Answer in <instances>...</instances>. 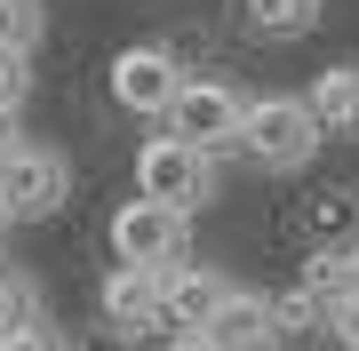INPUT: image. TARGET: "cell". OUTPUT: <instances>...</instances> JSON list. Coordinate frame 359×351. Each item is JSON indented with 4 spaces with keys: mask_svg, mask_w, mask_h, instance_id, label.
<instances>
[{
    "mask_svg": "<svg viewBox=\"0 0 359 351\" xmlns=\"http://www.w3.org/2000/svg\"><path fill=\"white\" fill-rule=\"evenodd\" d=\"M0 192H8L16 223L56 216L65 192H72V168H65V152H48V144H8V160H0Z\"/></svg>",
    "mask_w": 359,
    "mask_h": 351,
    "instance_id": "cell-5",
    "label": "cell"
},
{
    "mask_svg": "<svg viewBox=\"0 0 359 351\" xmlns=\"http://www.w3.org/2000/svg\"><path fill=\"white\" fill-rule=\"evenodd\" d=\"M344 296H359V247H344Z\"/></svg>",
    "mask_w": 359,
    "mask_h": 351,
    "instance_id": "cell-18",
    "label": "cell"
},
{
    "mask_svg": "<svg viewBox=\"0 0 359 351\" xmlns=\"http://www.w3.org/2000/svg\"><path fill=\"white\" fill-rule=\"evenodd\" d=\"M160 296H168V272H144V263H112V280H104V319L120 327V336H144V327L160 319Z\"/></svg>",
    "mask_w": 359,
    "mask_h": 351,
    "instance_id": "cell-8",
    "label": "cell"
},
{
    "mask_svg": "<svg viewBox=\"0 0 359 351\" xmlns=\"http://www.w3.org/2000/svg\"><path fill=\"white\" fill-rule=\"evenodd\" d=\"M168 351H216V343H208V336H176V343H168Z\"/></svg>",
    "mask_w": 359,
    "mask_h": 351,
    "instance_id": "cell-20",
    "label": "cell"
},
{
    "mask_svg": "<svg viewBox=\"0 0 359 351\" xmlns=\"http://www.w3.org/2000/svg\"><path fill=\"white\" fill-rule=\"evenodd\" d=\"M25 56H16V48H0V112H16V104H25Z\"/></svg>",
    "mask_w": 359,
    "mask_h": 351,
    "instance_id": "cell-15",
    "label": "cell"
},
{
    "mask_svg": "<svg viewBox=\"0 0 359 351\" xmlns=\"http://www.w3.org/2000/svg\"><path fill=\"white\" fill-rule=\"evenodd\" d=\"M8 223H16V208H8V192H0V232H8Z\"/></svg>",
    "mask_w": 359,
    "mask_h": 351,
    "instance_id": "cell-21",
    "label": "cell"
},
{
    "mask_svg": "<svg viewBox=\"0 0 359 351\" xmlns=\"http://www.w3.org/2000/svg\"><path fill=\"white\" fill-rule=\"evenodd\" d=\"M240 152L256 168H304L320 152V120H311L304 96H248V120H240Z\"/></svg>",
    "mask_w": 359,
    "mask_h": 351,
    "instance_id": "cell-1",
    "label": "cell"
},
{
    "mask_svg": "<svg viewBox=\"0 0 359 351\" xmlns=\"http://www.w3.org/2000/svg\"><path fill=\"white\" fill-rule=\"evenodd\" d=\"M248 16H256V32L295 40V32H311V25H320V0H248Z\"/></svg>",
    "mask_w": 359,
    "mask_h": 351,
    "instance_id": "cell-11",
    "label": "cell"
},
{
    "mask_svg": "<svg viewBox=\"0 0 359 351\" xmlns=\"http://www.w3.org/2000/svg\"><path fill=\"white\" fill-rule=\"evenodd\" d=\"M327 336H335V351H359V296L327 303Z\"/></svg>",
    "mask_w": 359,
    "mask_h": 351,
    "instance_id": "cell-14",
    "label": "cell"
},
{
    "mask_svg": "<svg viewBox=\"0 0 359 351\" xmlns=\"http://www.w3.org/2000/svg\"><path fill=\"white\" fill-rule=\"evenodd\" d=\"M216 351H271L280 343V319H271V296H248V287H231L224 296V312L200 327Z\"/></svg>",
    "mask_w": 359,
    "mask_h": 351,
    "instance_id": "cell-9",
    "label": "cell"
},
{
    "mask_svg": "<svg viewBox=\"0 0 359 351\" xmlns=\"http://www.w3.org/2000/svg\"><path fill=\"white\" fill-rule=\"evenodd\" d=\"M304 104L320 120V136H359V64H327L304 88Z\"/></svg>",
    "mask_w": 359,
    "mask_h": 351,
    "instance_id": "cell-10",
    "label": "cell"
},
{
    "mask_svg": "<svg viewBox=\"0 0 359 351\" xmlns=\"http://www.w3.org/2000/svg\"><path fill=\"white\" fill-rule=\"evenodd\" d=\"M224 296H231L224 272H208V263H176V272H168V296H160V327L200 336V327L224 312Z\"/></svg>",
    "mask_w": 359,
    "mask_h": 351,
    "instance_id": "cell-7",
    "label": "cell"
},
{
    "mask_svg": "<svg viewBox=\"0 0 359 351\" xmlns=\"http://www.w3.org/2000/svg\"><path fill=\"white\" fill-rule=\"evenodd\" d=\"M32 40H40V8L32 0H0V48L32 56Z\"/></svg>",
    "mask_w": 359,
    "mask_h": 351,
    "instance_id": "cell-12",
    "label": "cell"
},
{
    "mask_svg": "<svg viewBox=\"0 0 359 351\" xmlns=\"http://www.w3.org/2000/svg\"><path fill=\"white\" fill-rule=\"evenodd\" d=\"M184 247H192V216L160 208V200H144V192L112 216V256H120V263H144V272H176V263H184Z\"/></svg>",
    "mask_w": 359,
    "mask_h": 351,
    "instance_id": "cell-4",
    "label": "cell"
},
{
    "mask_svg": "<svg viewBox=\"0 0 359 351\" xmlns=\"http://www.w3.org/2000/svg\"><path fill=\"white\" fill-rule=\"evenodd\" d=\"M136 192L144 200H160V208H176V216H192L208 192H216V160L192 152L184 136H152L136 152Z\"/></svg>",
    "mask_w": 359,
    "mask_h": 351,
    "instance_id": "cell-3",
    "label": "cell"
},
{
    "mask_svg": "<svg viewBox=\"0 0 359 351\" xmlns=\"http://www.w3.org/2000/svg\"><path fill=\"white\" fill-rule=\"evenodd\" d=\"M0 351H65V343H56L40 319H25V327H0Z\"/></svg>",
    "mask_w": 359,
    "mask_h": 351,
    "instance_id": "cell-16",
    "label": "cell"
},
{
    "mask_svg": "<svg viewBox=\"0 0 359 351\" xmlns=\"http://www.w3.org/2000/svg\"><path fill=\"white\" fill-rule=\"evenodd\" d=\"M8 144H16V112H0V160H8Z\"/></svg>",
    "mask_w": 359,
    "mask_h": 351,
    "instance_id": "cell-19",
    "label": "cell"
},
{
    "mask_svg": "<svg viewBox=\"0 0 359 351\" xmlns=\"http://www.w3.org/2000/svg\"><path fill=\"white\" fill-rule=\"evenodd\" d=\"M25 319H32V296H16L8 263H0V327H25Z\"/></svg>",
    "mask_w": 359,
    "mask_h": 351,
    "instance_id": "cell-17",
    "label": "cell"
},
{
    "mask_svg": "<svg viewBox=\"0 0 359 351\" xmlns=\"http://www.w3.org/2000/svg\"><path fill=\"white\" fill-rule=\"evenodd\" d=\"M240 120H248V96L231 80H184L176 104H168V136H184L192 152H240Z\"/></svg>",
    "mask_w": 359,
    "mask_h": 351,
    "instance_id": "cell-2",
    "label": "cell"
},
{
    "mask_svg": "<svg viewBox=\"0 0 359 351\" xmlns=\"http://www.w3.org/2000/svg\"><path fill=\"white\" fill-rule=\"evenodd\" d=\"M271 319H280V336H287V327H304V319H327V303L311 296V287H295V296H271Z\"/></svg>",
    "mask_w": 359,
    "mask_h": 351,
    "instance_id": "cell-13",
    "label": "cell"
},
{
    "mask_svg": "<svg viewBox=\"0 0 359 351\" xmlns=\"http://www.w3.org/2000/svg\"><path fill=\"white\" fill-rule=\"evenodd\" d=\"M176 88H184V72H176V56L168 48H120L112 56V104L120 112H168L176 104Z\"/></svg>",
    "mask_w": 359,
    "mask_h": 351,
    "instance_id": "cell-6",
    "label": "cell"
}]
</instances>
